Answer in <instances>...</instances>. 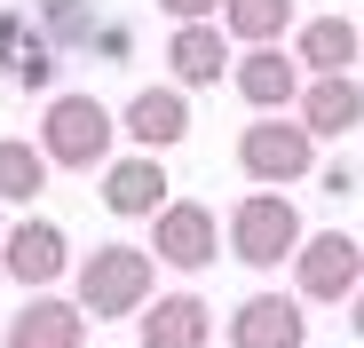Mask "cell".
Here are the masks:
<instances>
[{"label": "cell", "mask_w": 364, "mask_h": 348, "mask_svg": "<svg viewBox=\"0 0 364 348\" xmlns=\"http://www.w3.org/2000/svg\"><path fill=\"white\" fill-rule=\"evenodd\" d=\"M32 143H40L48 174H103L119 158V111H103L95 95H48Z\"/></svg>", "instance_id": "cell-1"}, {"label": "cell", "mask_w": 364, "mask_h": 348, "mask_svg": "<svg viewBox=\"0 0 364 348\" xmlns=\"http://www.w3.org/2000/svg\"><path fill=\"white\" fill-rule=\"evenodd\" d=\"M72 285H80V309H87V325H103V317H143V301L159 293V261L143 254V246H87L80 261H72Z\"/></svg>", "instance_id": "cell-2"}, {"label": "cell", "mask_w": 364, "mask_h": 348, "mask_svg": "<svg viewBox=\"0 0 364 348\" xmlns=\"http://www.w3.org/2000/svg\"><path fill=\"white\" fill-rule=\"evenodd\" d=\"M301 238H309V229H301V206H293L285 190H246V198L222 214V254L246 261V269H262V277H269L277 261H293Z\"/></svg>", "instance_id": "cell-3"}, {"label": "cell", "mask_w": 364, "mask_h": 348, "mask_svg": "<svg viewBox=\"0 0 364 348\" xmlns=\"http://www.w3.org/2000/svg\"><path fill=\"white\" fill-rule=\"evenodd\" d=\"M237 174H246L254 190H293V183H309V174H317V135L301 127L293 111L237 127Z\"/></svg>", "instance_id": "cell-4"}, {"label": "cell", "mask_w": 364, "mask_h": 348, "mask_svg": "<svg viewBox=\"0 0 364 348\" xmlns=\"http://www.w3.org/2000/svg\"><path fill=\"white\" fill-rule=\"evenodd\" d=\"M159 269H174V277H198V269H214L222 261V222H214V206H198V198H166L159 214H151V246H143Z\"/></svg>", "instance_id": "cell-5"}, {"label": "cell", "mask_w": 364, "mask_h": 348, "mask_svg": "<svg viewBox=\"0 0 364 348\" xmlns=\"http://www.w3.org/2000/svg\"><path fill=\"white\" fill-rule=\"evenodd\" d=\"M364 285V238H348V229H309L293 254V301H356Z\"/></svg>", "instance_id": "cell-6"}, {"label": "cell", "mask_w": 364, "mask_h": 348, "mask_svg": "<svg viewBox=\"0 0 364 348\" xmlns=\"http://www.w3.org/2000/svg\"><path fill=\"white\" fill-rule=\"evenodd\" d=\"M0 269H9L24 293H55V277L72 269V238H64V222H48V214L9 222V238H0Z\"/></svg>", "instance_id": "cell-7"}, {"label": "cell", "mask_w": 364, "mask_h": 348, "mask_svg": "<svg viewBox=\"0 0 364 348\" xmlns=\"http://www.w3.org/2000/svg\"><path fill=\"white\" fill-rule=\"evenodd\" d=\"M301 80H309V72L293 64V48H246V55H230V87L246 95L254 119L293 111V103H301Z\"/></svg>", "instance_id": "cell-8"}, {"label": "cell", "mask_w": 364, "mask_h": 348, "mask_svg": "<svg viewBox=\"0 0 364 348\" xmlns=\"http://www.w3.org/2000/svg\"><path fill=\"white\" fill-rule=\"evenodd\" d=\"M119 135H127L135 151H174L182 135H191V95H182L174 80H151V87H135L127 95V111H119Z\"/></svg>", "instance_id": "cell-9"}, {"label": "cell", "mask_w": 364, "mask_h": 348, "mask_svg": "<svg viewBox=\"0 0 364 348\" xmlns=\"http://www.w3.org/2000/svg\"><path fill=\"white\" fill-rule=\"evenodd\" d=\"M230 348H309V317L293 293H246L230 309Z\"/></svg>", "instance_id": "cell-10"}, {"label": "cell", "mask_w": 364, "mask_h": 348, "mask_svg": "<svg viewBox=\"0 0 364 348\" xmlns=\"http://www.w3.org/2000/svg\"><path fill=\"white\" fill-rule=\"evenodd\" d=\"M0 348H87V309L64 293H24V309L9 317Z\"/></svg>", "instance_id": "cell-11"}, {"label": "cell", "mask_w": 364, "mask_h": 348, "mask_svg": "<svg viewBox=\"0 0 364 348\" xmlns=\"http://www.w3.org/2000/svg\"><path fill=\"white\" fill-rule=\"evenodd\" d=\"M166 198H174V183H166V166H159L151 151H127V158L103 166V214H119V222H151Z\"/></svg>", "instance_id": "cell-12"}, {"label": "cell", "mask_w": 364, "mask_h": 348, "mask_svg": "<svg viewBox=\"0 0 364 348\" xmlns=\"http://www.w3.org/2000/svg\"><path fill=\"white\" fill-rule=\"evenodd\" d=\"M166 80L191 95V87H222L230 80V32L222 24H174L166 32Z\"/></svg>", "instance_id": "cell-13"}, {"label": "cell", "mask_w": 364, "mask_h": 348, "mask_svg": "<svg viewBox=\"0 0 364 348\" xmlns=\"http://www.w3.org/2000/svg\"><path fill=\"white\" fill-rule=\"evenodd\" d=\"M293 119L309 127L317 143H333V135H356V127H364V80H356V72H333V80H301V103H293Z\"/></svg>", "instance_id": "cell-14"}, {"label": "cell", "mask_w": 364, "mask_h": 348, "mask_svg": "<svg viewBox=\"0 0 364 348\" xmlns=\"http://www.w3.org/2000/svg\"><path fill=\"white\" fill-rule=\"evenodd\" d=\"M356 55H364V24H348V16H301L293 24V64L309 80L356 72Z\"/></svg>", "instance_id": "cell-15"}, {"label": "cell", "mask_w": 364, "mask_h": 348, "mask_svg": "<svg viewBox=\"0 0 364 348\" xmlns=\"http://www.w3.org/2000/svg\"><path fill=\"white\" fill-rule=\"evenodd\" d=\"M135 340H143V348H206V340H214V309H206L198 293H151Z\"/></svg>", "instance_id": "cell-16"}, {"label": "cell", "mask_w": 364, "mask_h": 348, "mask_svg": "<svg viewBox=\"0 0 364 348\" xmlns=\"http://www.w3.org/2000/svg\"><path fill=\"white\" fill-rule=\"evenodd\" d=\"M214 24H222L237 48H285L293 24H301V9H293V0H222Z\"/></svg>", "instance_id": "cell-17"}, {"label": "cell", "mask_w": 364, "mask_h": 348, "mask_svg": "<svg viewBox=\"0 0 364 348\" xmlns=\"http://www.w3.org/2000/svg\"><path fill=\"white\" fill-rule=\"evenodd\" d=\"M48 190V158L24 135H0V206H32Z\"/></svg>", "instance_id": "cell-18"}, {"label": "cell", "mask_w": 364, "mask_h": 348, "mask_svg": "<svg viewBox=\"0 0 364 348\" xmlns=\"http://www.w3.org/2000/svg\"><path fill=\"white\" fill-rule=\"evenodd\" d=\"M0 72H9L16 87H48V80H55V55H48L40 32L16 40V16H0Z\"/></svg>", "instance_id": "cell-19"}, {"label": "cell", "mask_w": 364, "mask_h": 348, "mask_svg": "<svg viewBox=\"0 0 364 348\" xmlns=\"http://www.w3.org/2000/svg\"><path fill=\"white\" fill-rule=\"evenodd\" d=\"M151 9H159L166 24H214V16H222V0H151Z\"/></svg>", "instance_id": "cell-20"}, {"label": "cell", "mask_w": 364, "mask_h": 348, "mask_svg": "<svg viewBox=\"0 0 364 348\" xmlns=\"http://www.w3.org/2000/svg\"><path fill=\"white\" fill-rule=\"evenodd\" d=\"M317 190H325V198H348L356 174H348V166H317Z\"/></svg>", "instance_id": "cell-21"}, {"label": "cell", "mask_w": 364, "mask_h": 348, "mask_svg": "<svg viewBox=\"0 0 364 348\" xmlns=\"http://www.w3.org/2000/svg\"><path fill=\"white\" fill-rule=\"evenodd\" d=\"M348 332L364 340V285H356V301H348Z\"/></svg>", "instance_id": "cell-22"}, {"label": "cell", "mask_w": 364, "mask_h": 348, "mask_svg": "<svg viewBox=\"0 0 364 348\" xmlns=\"http://www.w3.org/2000/svg\"><path fill=\"white\" fill-rule=\"evenodd\" d=\"M0 238H9V214H0Z\"/></svg>", "instance_id": "cell-23"}]
</instances>
